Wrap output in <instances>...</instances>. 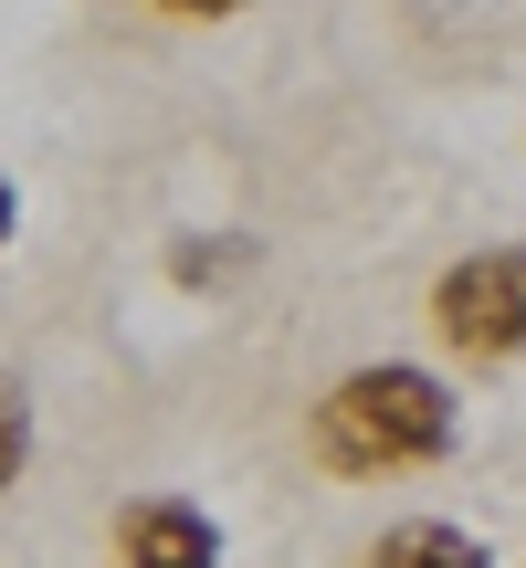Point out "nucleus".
I'll use <instances>...</instances> for the list:
<instances>
[{"label": "nucleus", "mask_w": 526, "mask_h": 568, "mask_svg": "<svg viewBox=\"0 0 526 568\" xmlns=\"http://www.w3.org/2000/svg\"><path fill=\"white\" fill-rule=\"evenodd\" d=\"M159 11H180V21H232L243 0H159Z\"/></svg>", "instance_id": "nucleus-7"}, {"label": "nucleus", "mask_w": 526, "mask_h": 568, "mask_svg": "<svg viewBox=\"0 0 526 568\" xmlns=\"http://www.w3.org/2000/svg\"><path fill=\"white\" fill-rule=\"evenodd\" d=\"M358 568H495V558H485V537L453 527V516H401V527H380V548Z\"/></svg>", "instance_id": "nucleus-4"}, {"label": "nucleus", "mask_w": 526, "mask_h": 568, "mask_svg": "<svg viewBox=\"0 0 526 568\" xmlns=\"http://www.w3.org/2000/svg\"><path fill=\"white\" fill-rule=\"evenodd\" d=\"M432 326L464 358H516L526 347V243H485L432 284Z\"/></svg>", "instance_id": "nucleus-2"}, {"label": "nucleus", "mask_w": 526, "mask_h": 568, "mask_svg": "<svg viewBox=\"0 0 526 568\" xmlns=\"http://www.w3.org/2000/svg\"><path fill=\"white\" fill-rule=\"evenodd\" d=\"M243 264H253V232H211V243L190 232V243H169V284H190V295H211V284H232Z\"/></svg>", "instance_id": "nucleus-5"}, {"label": "nucleus", "mask_w": 526, "mask_h": 568, "mask_svg": "<svg viewBox=\"0 0 526 568\" xmlns=\"http://www.w3.org/2000/svg\"><path fill=\"white\" fill-rule=\"evenodd\" d=\"M0 432H11V474L32 464V400H21V379H11V410H0Z\"/></svg>", "instance_id": "nucleus-6"}, {"label": "nucleus", "mask_w": 526, "mask_h": 568, "mask_svg": "<svg viewBox=\"0 0 526 568\" xmlns=\"http://www.w3.org/2000/svg\"><path fill=\"white\" fill-rule=\"evenodd\" d=\"M453 443H464V410H453V389L422 358L347 368L316 400V464L326 474H411V464H443Z\"/></svg>", "instance_id": "nucleus-1"}, {"label": "nucleus", "mask_w": 526, "mask_h": 568, "mask_svg": "<svg viewBox=\"0 0 526 568\" xmlns=\"http://www.w3.org/2000/svg\"><path fill=\"white\" fill-rule=\"evenodd\" d=\"M117 568H222V527L180 495H148L117 516Z\"/></svg>", "instance_id": "nucleus-3"}]
</instances>
